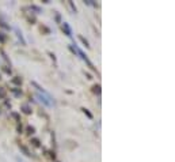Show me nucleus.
Returning a JSON list of instances; mask_svg holds the SVG:
<instances>
[{
    "instance_id": "f8f14e48",
    "label": "nucleus",
    "mask_w": 175,
    "mask_h": 162,
    "mask_svg": "<svg viewBox=\"0 0 175 162\" xmlns=\"http://www.w3.org/2000/svg\"><path fill=\"white\" fill-rule=\"evenodd\" d=\"M11 116H12V117H14L15 120H18V121H19V115H18V113H11Z\"/></svg>"
},
{
    "instance_id": "0eeeda50",
    "label": "nucleus",
    "mask_w": 175,
    "mask_h": 162,
    "mask_svg": "<svg viewBox=\"0 0 175 162\" xmlns=\"http://www.w3.org/2000/svg\"><path fill=\"white\" fill-rule=\"evenodd\" d=\"M82 111L84 112V115H86L87 117H88V119H92V115H91V113H90V112H88V109H86V108H83Z\"/></svg>"
},
{
    "instance_id": "f257e3e1",
    "label": "nucleus",
    "mask_w": 175,
    "mask_h": 162,
    "mask_svg": "<svg viewBox=\"0 0 175 162\" xmlns=\"http://www.w3.org/2000/svg\"><path fill=\"white\" fill-rule=\"evenodd\" d=\"M35 95H37V98H38L39 101H41V102L43 104V105H46V106H50L52 104H53V102H52V101H50V99H49V98H46L45 95H41V94H39V93H37V94H35Z\"/></svg>"
},
{
    "instance_id": "ddd939ff",
    "label": "nucleus",
    "mask_w": 175,
    "mask_h": 162,
    "mask_svg": "<svg viewBox=\"0 0 175 162\" xmlns=\"http://www.w3.org/2000/svg\"><path fill=\"white\" fill-rule=\"evenodd\" d=\"M33 143H34V146H37V147L39 146V140H38V139H33Z\"/></svg>"
},
{
    "instance_id": "f03ea898",
    "label": "nucleus",
    "mask_w": 175,
    "mask_h": 162,
    "mask_svg": "<svg viewBox=\"0 0 175 162\" xmlns=\"http://www.w3.org/2000/svg\"><path fill=\"white\" fill-rule=\"evenodd\" d=\"M61 27H62V32L65 33L68 37H72V29H71V26L66 22H62V25H61Z\"/></svg>"
},
{
    "instance_id": "1a4fd4ad",
    "label": "nucleus",
    "mask_w": 175,
    "mask_h": 162,
    "mask_svg": "<svg viewBox=\"0 0 175 162\" xmlns=\"http://www.w3.org/2000/svg\"><path fill=\"white\" fill-rule=\"evenodd\" d=\"M12 83H15V85H20V83H22V79L16 76V78H14V79H12Z\"/></svg>"
},
{
    "instance_id": "2eb2a0df",
    "label": "nucleus",
    "mask_w": 175,
    "mask_h": 162,
    "mask_svg": "<svg viewBox=\"0 0 175 162\" xmlns=\"http://www.w3.org/2000/svg\"><path fill=\"white\" fill-rule=\"evenodd\" d=\"M27 131H29V134H34V128L33 127H29Z\"/></svg>"
},
{
    "instance_id": "9d476101",
    "label": "nucleus",
    "mask_w": 175,
    "mask_h": 162,
    "mask_svg": "<svg viewBox=\"0 0 175 162\" xmlns=\"http://www.w3.org/2000/svg\"><path fill=\"white\" fill-rule=\"evenodd\" d=\"M12 93H14V94L16 95V97H18V95H20V94H22V91H20V90H15V89H12Z\"/></svg>"
},
{
    "instance_id": "423d86ee",
    "label": "nucleus",
    "mask_w": 175,
    "mask_h": 162,
    "mask_svg": "<svg viewBox=\"0 0 175 162\" xmlns=\"http://www.w3.org/2000/svg\"><path fill=\"white\" fill-rule=\"evenodd\" d=\"M22 111H23L24 113H27V115H29V113L31 112V109H30V106H29V105H23V106H22Z\"/></svg>"
},
{
    "instance_id": "4468645a",
    "label": "nucleus",
    "mask_w": 175,
    "mask_h": 162,
    "mask_svg": "<svg viewBox=\"0 0 175 162\" xmlns=\"http://www.w3.org/2000/svg\"><path fill=\"white\" fill-rule=\"evenodd\" d=\"M69 4H71V7H72V10H74V12H76V6H75L72 1H69Z\"/></svg>"
},
{
    "instance_id": "6e6552de",
    "label": "nucleus",
    "mask_w": 175,
    "mask_h": 162,
    "mask_svg": "<svg viewBox=\"0 0 175 162\" xmlns=\"http://www.w3.org/2000/svg\"><path fill=\"white\" fill-rule=\"evenodd\" d=\"M94 93L101 94V86H99V85H95V86H94Z\"/></svg>"
},
{
    "instance_id": "7ed1b4c3",
    "label": "nucleus",
    "mask_w": 175,
    "mask_h": 162,
    "mask_svg": "<svg viewBox=\"0 0 175 162\" xmlns=\"http://www.w3.org/2000/svg\"><path fill=\"white\" fill-rule=\"evenodd\" d=\"M14 30H15V33H16V36H18V38H19V40L22 41V45H26V41H24L23 36H22V33L19 32V29H18V27H14Z\"/></svg>"
},
{
    "instance_id": "39448f33",
    "label": "nucleus",
    "mask_w": 175,
    "mask_h": 162,
    "mask_svg": "<svg viewBox=\"0 0 175 162\" xmlns=\"http://www.w3.org/2000/svg\"><path fill=\"white\" fill-rule=\"evenodd\" d=\"M79 40L82 41L83 44H84V45H86V48H90V45H88V41L86 40V38H84V37H82V36H79Z\"/></svg>"
},
{
    "instance_id": "20e7f679",
    "label": "nucleus",
    "mask_w": 175,
    "mask_h": 162,
    "mask_svg": "<svg viewBox=\"0 0 175 162\" xmlns=\"http://www.w3.org/2000/svg\"><path fill=\"white\" fill-rule=\"evenodd\" d=\"M19 149H20V150H22V151H23V153H24V155H27V157H30V151H29L27 150V147H24V146H22V144H20V146H19Z\"/></svg>"
},
{
    "instance_id": "f3484780",
    "label": "nucleus",
    "mask_w": 175,
    "mask_h": 162,
    "mask_svg": "<svg viewBox=\"0 0 175 162\" xmlns=\"http://www.w3.org/2000/svg\"><path fill=\"white\" fill-rule=\"evenodd\" d=\"M0 78H1V76H0Z\"/></svg>"
},
{
    "instance_id": "dca6fc26",
    "label": "nucleus",
    "mask_w": 175,
    "mask_h": 162,
    "mask_svg": "<svg viewBox=\"0 0 175 162\" xmlns=\"http://www.w3.org/2000/svg\"><path fill=\"white\" fill-rule=\"evenodd\" d=\"M6 40V37L3 36V33H0V41H4Z\"/></svg>"
},
{
    "instance_id": "9b49d317",
    "label": "nucleus",
    "mask_w": 175,
    "mask_h": 162,
    "mask_svg": "<svg viewBox=\"0 0 175 162\" xmlns=\"http://www.w3.org/2000/svg\"><path fill=\"white\" fill-rule=\"evenodd\" d=\"M4 97H6V91L0 87V98H4Z\"/></svg>"
}]
</instances>
